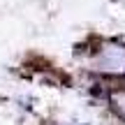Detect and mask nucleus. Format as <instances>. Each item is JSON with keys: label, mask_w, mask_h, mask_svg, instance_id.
Wrapping results in <instances>:
<instances>
[{"label": "nucleus", "mask_w": 125, "mask_h": 125, "mask_svg": "<svg viewBox=\"0 0 125 125\" xmlns=\"http://www.w3.org/2000/svg\"><path fill=\"white\" fill-rule=\"evenodd\" d=\"M93 65L104 74H125V44H104Z\"/></svg>", "instance_id": "f257e3e1"}, {"label": "nucleus", "mask_w": 125, "mask_h": 125, "mask_svg": "<svg viewBox=\"0 0 125 125\" xmlns=\"http://www.w3.org/2000/svg\"><path fill=\"white\" fill-rule=\"evenodd\" d=\"M109 102H111L114 111H116L118 116H121L123 121H125V90H116V93H111Z\"/></svg>", "instance_id": "f03ea898"}]
</instances>
